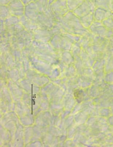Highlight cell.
Here are the masks:
<instances>
[{
    "label": "cell",
    "mask_w": 113,
    "mask_h": 147,
    "mask_svg": "<svg viewBox=\"0 0 113 147\" xmlns=\"http://www.w3.org/2000/svg\"><path fill=\"white\" fill-rule=\"evenodd\" d=\"M94 3L96 7L102 8L111 11L112 0H95Z\"/></svg>",
    "instance_id": "cell-7"
},
{
    "label": "cell",
    "mask_w": 113,
    "mask_h": 147,
    "mask_svg": "<svg viewBox=\"0 0 113 147\" xmlns=\"http://www.w3.org/2000/svg\"><path fill=\"white\" fill-rule=\"evenodd\" d=\"M112 17L113 19V13L112 12Z\"/></svg>",
    "instance_id": "cell-17"
},
{
    "label": "cell",
    "mask_w": 113,
    "mask_h": 147,
    "mask_svg": "<svg viewBox=\"0 0 113 147\" xmlns=\"http://www.w3.org/2000/svg\"><path fill=\"white\" fill-rule=\"evenodd\" d=\"M80 19L83 27L88 30L94 21L93 13L81 17Z\"/></svg>",
    "instance_id": "cell-8"
},
{
    "label": "cell",
    "mask_w": 113,
    "mask_h": 147,
    "mask_svg": "<svg viewBox=\"0 0 113 147\" xmlns=\"http://www.w3.org/2000/svg\"><path fill=\"white\" fill-rule=\"evenodd\" d=\"M111 11L113 13V0H112V7Z\"/></svg>",
    "instance_id": "cell-15"
},
{
    "label": "cell",
    "mask_w": 113,
    "mask_h": 147,
    "mask_svg": "<svg viewBox=\"0 0 113 147\" xmlns=\"http://www.w3.org/2000/svg\"><path fill=\"white\" fill-rule=\"evenodd\" d=\"M88 30L95 36L103 37L108 39L113 36V31L106 28L102 22L94 21Z\"/></svg>",
    "instance_id": "cell-2"
},
{
    "label": "cell",
    "mask_w": 113,
    "mask_h": 147,
    "mask_svg": "<svg viewBox=\"0 0 113 147\" xmlns=\"http://www.w3.org/2000/svg\"><path fill=\"white\" fill-rule=\"evenodd\" d=\"M87 1H91V2H94L95 0H87Z\"/></svg>",
    "instance_id": "cell-16"
},
{
    "label": "cell",
    "mask_w": 113,
    "mask_h": 147,
    "mask_svg": "<svg viewBox=\"0 0 113 147\" xmlns=\"http://www.w3.org/2000/svg\"><path fill=\"white\" fill-rule=\"evenodd\" d=\"M94 2L85 0L81 5L74 10L76 16L79 18L94 13L96 9Z\"/></svg>",
    "instance_id": "cell-3"
},
{
    "label": "cell",
    "mask_w": 113,
    "mask_h": 147,
    "mask_svg": "<svg viewBox=\"0 0 113 147\" xmlns=\"http://www.w3.org/2000/svg\"><path fill=\"white\" fill-rule=\"evenodd\" d=\"M108 42V39L106 38L94 35L91 48L95 60L106 58L107 57L106 51Z\"/></svg>",
    "instance_id": "cell-1"
},
{
    "label": "cell",
    "mask_w": 113,
    "mask_h": 147,
    "mask_svg": "<svg viewBox=\"0 0 113 147\" xmlns=\"http://www.w3.org/2000/svg\"><path fill=\"white\" fill-rule=\"evenodd\" d=\"M106 61V58L99 59L96 60L92 67V69L95 75L97 77L104 75Z\"/></svg>",
    "instance_id": "cell-4"
},
{
    "label": "cell",
    "mask_w": 113,
    "mask_h": 147,
    "mask_svg": "<svg viewBox=\"0 0 113 147\" xmlns=\"http://www.w3.org/2000/svg\"><path fill=\"white\" fill-rule=\"evenodd\" d=\"M108 121L110 125L113 126V116L109 118Z\"/></svg>",
    "instance_id": "cell-14"
},
{
    "label": "cell",
    "mask_w": 113,
    "mask_h": 147,
    "mask_svg": "<svg viewBox=\"0 0 113 147\" xmlns=\"http://www.w3.org/2000/svg\"><path fill=\"white\" fill-rule=\"evenodd\" d=\"M85 0H67V5L70 9L75 10Z\"/></svg>",
    "instance_id": "cell-10"
},
{
    "label": "cell",
    "mask_w": 113,
    "mask_h": 147,
    "mask_svg": "<svg viewBox=\"0 0 113 147\" xmlns=\"http://www.w3.org/2000/svg\"><path fill=\"white\" fill-rule=\"evenodd\" d=\"M102 22L106 28L113 31V19L112 16L106 18Z\"/></svg>",
    "instance_id": "cell-11"
},
{
    "label": "cell",
    "mask_w": 113,
    "mask_h": 147,
    "mask_svg": "<svg viewBox=\"0 0 113 147\" xmlns=\"http://www.w3.org/2000/svg\"><path fill=\"white\" fill-rule=\"evenodd\" d=\"M104 78L106 82L113 83V70L105 73Z\"/></svg>",
    "instance_id": "cell-13"
},
{
    "label": "cell",
    "mask_w": 113,
    "mask_h": 147,
    "mask_svg": "<svg viewBox=\"0 0 113 147\" xmlns=\"http://www.w3.org/2000/svg\"><path fill=\"white\" fill-rule=\"evenodd\" d=\"M106 53L107 56L113 53V36L108 39V44L106 47Z\"/></svg>",
    "instance_id": "cell-12"
},
{
    "label": "cell",
    "mask_w": 113,
    "mask_h": 147,
    "mask_svg": "<svg viewBox=\"0 0 113 147\" xmlns=\"http://www.w3.org/2000/svg\"><path fill=\"white\" fill-rule=\"evenodd\" d=\"M113 70V53L107 56L105 65V73Z\"/></svg>",
    "instance_id": "cell-9"
},
{
    "label": "cell",
    "mask_w": 113,
    "mask_h": 147,
    "mask_svg": "<svg viewBox=\"0 0 113 147\" xmlns=\"http://www.w3.org/2000/svg\"><path fill=\"white\" fill-rule=\"evenodd\" d=\"M93 16L94 21L102 22L112 16V11L102 8L96 7L93 13Z\"/></svg>",
    "instance_id": "cell-5"
},
{
    "label": "cell",
    "mask_w": 113,
    "mask_h": 147,
    "mask_svg": "<svg viewBox=\"0 0 113 147\" xmlns=\"http://www.w3.org/2000/svg\"><path fill=\"white\" fill-rule=\"evenodd\" d=\"M94 36V35L89 31L80 38V45L82 49L87 50L91 48Z\"/></svg>",
    "instance_id": "cell-6"
}]
</instances>
